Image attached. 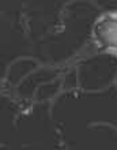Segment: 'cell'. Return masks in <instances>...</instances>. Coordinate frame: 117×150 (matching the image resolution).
Instances as JSON below:
<instances>
[{
	"label": "cell",
	"instance_id": "1",
	"mask_svg": "<svg viewBox=\"0 0 117 150\" xmlns=\"http://www.w3.org/2000/svg\"><path fill=\"white\" fill-rule=\"evenodd\" d=\"M94 38L104 51L117 53V15H105L94 25Z\"/></svg>",
	"mask_w": 117,
	"mask_h": 150
}]
</instances>
